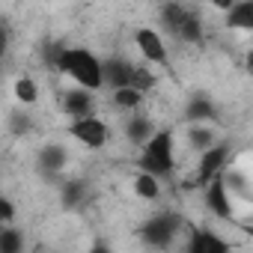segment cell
<instances>
[{
	"label": "cell",
	"mask_w": 253,
	"mask_h": 253,
	"mask_svg": "<svg viewBox=\"0 0 253 253\" xmlns=\"http://www.w3.org/2000/svg\"><path fill=\"white\" fill-rule=\"evenodd\" d=\"M9 223H15V203L0 191V226H9Z\"/></svg>",
	"instance_id": "27"
},
{
	"label": "cell",
	"mask_w": 253,
	"mask_h": 253,
	"mask_svg": "<svg viewBox=\"0 0 253 253\" xmlns=\"http://www.w3.org/2000/svg\"><path fill=\"white\" fill-rule=\"evenodd\" d=\"M89 253H113V247H110L104 238H95V241H92V247H89Z\"/></svg>",
	"instance_id": "29"
},
{
	"label": "cell",
	"mask_w": 253,
	"mask_h": 253,
	"mask_svg": "<svg viewBox=\"0 0 253 253\" xmlns=\"http://www.w3.org/2000/svg\"><path fill=\"white\" fill-rule=\"evenodd\" d=\"M57 72L72 78L86 92H98L104 86V81H101V60L92 51H86V48H66L60 63H57Z\"/></svg>",
	"instance_id": "2"
},
{
	"label": "cell",
	"mask_w": 253,
	"mask_h": 253,
	"mask_svg": "<svg viewBox=\"0 0 253 253\" xmlns=\"http://www.w3.org/2000/svg\"><path fill=\"white\" fill-rule=\"evenodd\" d=\"M66 164H69V149L63 146V143H42L39 146V152H36V170L45 176V179H57V176H63V170H66Z\"/></svg>",
	"instance_id": "8"
},
{
	"label": "cell",
	"mask_w": 253,
	"mask_h": 253,
	"mask_svg": "<svg viewBox=\"0 0 253 253\" xmlns=\"http://www.w3.org/2000/svg\"><path fill=\"white\" fill-rule=\"evenodd\" d=\"M84 200H86V182L84 179H66L60 185V206L66 211H75Z\"/></svg>",
	"instance_id": "18"
},
{
	"label": "cell",
	"mask_w": 253,
	"mask_h": 253,
	"mask_svg": "<svg viewBox=\"0 0 253 253\" xmlns=\"http://www.w3.org/2000/svg\"><path fill=\"white\" fill-rule=\"evenodd\" d=\"M173 36H176L179 42H188V45H203V42H206V24H203L200 12L188 9V12L182 15V21H179V27H176Z\"/></svg>",
	"instance_id": "14"
},
{
	"label": "cell",
	"mask_w": 253,
	"mask_h": 253,
	"mask_svg": "<svg viewBox=\"0 0 253 253\" xmlns=\"http://www.w3.org/2000/svg\"><path fill=\"white\" fill-rule=\"evenodd\" d=\"M173 143H176V134L170 128H158L146 146H140V155H137V170L146 173V176H155L158 182H167L173 179L176 173V155H173Z\"/></svg>",
	"instance_id": "1"
},
{
	"label": "cell",
	"mask_w": 253,
	"mask_h": 253,
	"mask_svg": "<svg viewBox=\"0 0 253 253\" xmlns=\"http://www.w3.org/2000/svg\"><path fill=\"white\" fill-rule=\"evenodd\" d=\"M185 12H188V6H182V3H164L158 9V21H161V27L167 33H176V27H179V21H182Z\"/></svg>",
	"instance_id": "23"
},
{
	"label": "cell",
	"mask_w": 253,
	"mask_h": 253,
	"mask_svg": "<svg viewBox=\"0 0 253 253\" xmlns=\"http://www.w3.org/2000/svg\"><path fill=\"white\" fill-rule=\"evenodd\" d=\"M122 131H125V140H128L131 146H146L149 143V137L158 131V125L152 122V116H146V113H131L128 119H125V125H122Z\"/></svg>",
	"instance_id": "13"
},
{
	"label": "cell",
	"mask_w": 253,
	"mask_h": 253,
	"mask_svg": "<svg viewBox=\"0 0 253 253\" xmlns=\"http://www.w3.org/2000/svg\"><path fill=\"white\" fill-rule=\"evenodd\" d=\"M12 95H15V101H18L21 107H33V104L39 101V84H36L30 75H21V78H15V84H12Z\"/></svg>",
	"instance_id": "21"
},
{
	"label": "cell",
	"mask_w": 253,
	"mask_h": 253,
	"mask_svg": "<svg viewBox=\"0 0 253 253\" xmlns=\"http://www.w3.org/2000/svg\"><path fill=\"white\" fill-rule=\"evenodd\" d=\"M226 27L229 30H253V3L250 0H238L226 9Z\"/></svg>",
	"instance_id": "17"
},
{
	"label": "cell",
	"mask_w": 253,
	"mask_h": 253,
	"mask_svg": "<svg viewBox=\"0 0 253 253\" xmlns=\"http://www.w3.org/2000/svg\"><path fill=\"white\" fill-rule=\"evenodd\" d=\"M66 134H69L72 140H78V143H81L84 149H89V152L104 149L107 140H110V128H107V122H104L101 116H86V119L69 122Z\"/></svg>",
	"instance_id": "4"
},
{
	"label": "cell",
	"mask_w": 253,
	"mask_h": 253,
	"mask_svg": "<svg viewBox=\"0 0 253 253\" xmlns=\"http://www.w3.org/2000/svg\"><path fill=\"white\" fill-rule=\"evenodd\" d=\"M131 191H134V197L143 200V203H158V200H161V182H158L155 176H146V173H137V176H134Z\"/></svg>",
	"instance_id": "20"
},
{
	"label": "cell",
	"mask_w": 253,
	"mask_h": 253,
	"mask_svg": "<svg viewBox=\"0 0 253 253\" xmlns=\"http://www.w3.org/2000/svg\"><path fill=\"white\" fill-rule=\"evenodd\" d=\"M134 45H137V51L143 54L146 63L161 66V69L170 66V54H167V45H164V39H161L158 30H152V27H137V30H134Z\"/></svg>",
	"instance_id": "6"
},
{
	"label": "cell",
	"mask_w": 253,
	"mask_h": 253,
	"mask_svg": "<svg viewBox=\"0 0 253 253\" xmlns=\"http://www.w3.org/2000/svg\"><path fill=\"white\" fill-rule=\"evenodd\" d=\"M143 92H137L134 86H122V89H113L110 92V101L119 107V110H125V113H137L140 110V104H143Z\"/></svg>",
	"instance_id": "22"
},
{
	"label": "cell",
	"mask_w": 253,
	"mask_h": 253,
	"mask_svg": "<svg viewBox=\"0 0 253 253\" xmlns=\"http://www.w3.org/2000/svg\"><path fill=\"white\" fill-rule=\"evenodd\" d=\"M158 84V78H155V72H149L146 66H134V78H131V86L137 89V92H149L152 86Z\"/></svg>",
	"instance_id": "24"
},
{
	"label": "cell",
	"mask_w": 253,
	"mask_h": 253,
	"mask_svg": "<svg viewBox=\"0 0 253 253\" xmlns=\"http://www.w3.org/2000/svg\"><path fill=\"white\" fill-rule=\"evenodd\" d=\"M203 203H206V209H209L214 217H220V220H235V203H232V197L226 194L220 176L211 179V182L203 188Z\"/></svg>",
	"instance_id": "10"
},
{
	"label": "cell",
	"mask_w": 253,
	"mask_h": 253,
	"mask_svg": "<svg viewBox=\"0 0 253 253\" xmlns=\"http://www.w3.org/2000/svg\"><path fill=\"white\" fill-rule=\"evenodd\" d=\"M185 253H232V250H229V241L220 238L214 229H209V226H188Z\"/></svg>",
	"instance_id": "7"
},
{
	"label": "cell",
	"mask_w": 253,
	"mask_h": 253,
	"mask_svg": "<svg viewBox=\"0 0 253 253\" xmlns=\"http://www.w3.org/2000/svg\"><path fill=\"white\" fill-rule=\"evenodd\" d=\"M220 182H223V188H226L229 197H238V200L250 203V179H247L244 170H238V167L229 164V167L220 173Z\"/></svg>",
	"instance_id": "15"
},
{
	"label": "cell",
	"mask_w": 253,
	"mask_h": 253,
	"mask_svg": "<svg viewBox=\"0 0 253 253\" xmlns=\"http://www.w3.org/2000/svg\"><path fill=\"white\" fill-rule=\"evenodd\" d=\"M60 110L75 122V119H86V116H95V95L81 89V86H72L66 92H60Z\"/></svg>",
	"instance_id": "9"
},
{
	"label": "cell",
	"mask_w": 253,
	"mask_h": 253,
	"mask_svg": "<svg viewBox=\"0 0 253 253\" xmlns=\"http://www.w3.org/2000/svg\"><path fill=\"white\" fill-rule=\"evenodd\" d=\"M131 78H134V63L125 60V57H110V60H101V81L104 86L113 89H122V86H131Z\"/></svg>",
	"instance_id": "11"
},
{
	"label": "cell",
	"mask_w": 253,
	"mask_h": 253,
	"mask_svg": "<svg viewBox=\"0 0 253 253\" xmlns=\"http://www.w3.org/2000/svg\"><path fill=\"white\" fill-rule=\"evenodd\" d=\"M66 48H69V45H63V42H48V45L42 48V60H45V66L57 69V63H60V57H63Z\"/></svg>",
	"instance_id": "26"
},
{
	"label": "cell",
	"mask_w": 253,
	"mask_h": 253,
	"mask_svg": "<svg viewBox=\"0 0 253 253\" xmlns=\"http://www.w3.org/2000/svg\"><path fill=\"white\" fill-rule=\"evenodd\" d=\"M185 140H188V146H191L194 152H206V149H211L214 143H220L214 125H188Z\"/></svg>",
	"instance_id": "16"
},
{
	"label": "cell",
	"mask_w": 253,
	"mask_h": 253,
	"mask_svg": "<svg viewBox=\"0 0 253 253\" xmlns=\"http://www.w3.org/2000/svg\"><path fill=\"white\" fill-rule=\"evenodd\" d=\"M185 229H188V223L182 220L179 211H158V214H152V217H146V220L140 223L137 235H140V241H143L149 250L167 253V250L176 247V241H179V235H182Z\"/></svg>",
	"instance_id": "3"
},
{
	"label": "cell",
	"mask_w": 253,
	"mask_h": 253,
	"mask_svg": "<svg viewBox=\"0 0 253 253\" xmlns=\"http://www.w3.org/2000/svg\"><path fill=\"white\" fill-rule=\"evenodd\" d=\"M9 131H12L15 137H24V134H30V131H33V119H30V113H24V110H15V113L9 116Z\"/></svg>",
	"instance_id": "25"
},
{
	"label": "cell",
	"mask_w": 253,
	"mask_h": 253,
	"mask_svg": "<svg viewBox=\"0 0 253 253\" xmlns=\"http://www.w3.org/2000/svg\"><path fill=\"white\" fill-rule=\"evenodd\" d=\"M229 161H232V149H229V143H214L211 149L200 152V161H197V179H194V185L203 191L211 179H217V176L229 167Z\"/></svg>",
	"instance_id": "5"
},
{
	"label": "cell",
	"mask_w": 253,
	"mask_h": 253,
	"mask_svg": "<svg viewBox=\"0 0 253 253\" xmlns=\"http://www.w3.org/2000/svg\"><path fill=\"white\" fill-rule=\"evenodd\" d=\"M185 122L188 125H214L217 122V104L206 92H194L185 101Z\"/></svg>",
	"instance_id": "12"
},
{
	"label": "cell",
	"mask_w": 253,
	"mask_h": 253,
	"mask_svg": "<svg viewBox=\"0 0 253 253\" xmlns=\"http://www.w3.org/2000/svg\"><path fill=\"white\" fill-rule=\"evenodd\" d=\"M6 51H9V27H6V24H0V63H3Z\"/></svg>",
	"instance_id": "28"
},
{
	"label": "cell",
	"mask_w": 253,
	"mask_h": 253,
	"mask_svg": "<svg viewBox=\"0 0 253 253\" xmlns=\"http://www.w3.org/2000/svg\"><path fill=\"white\" fill-rule=\"evenodd\" d=\"M27 250V235L21 226L9 223V226H0V253H24Z\"/></svg>",
	"instance_id": "19"
}]
</instances>
